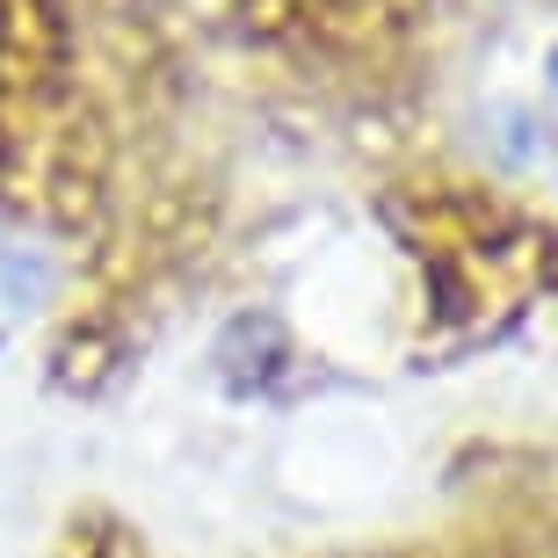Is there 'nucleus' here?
Instances as JSON below:
<instances>
[{
	"label": "nucleus",
	"instance_id": "nucleus-1",
	"mask_svg": "<svg viewBox=\"0 0 558 558\" xmlns=\"http://www.w3.org/2000/svg\"><path fill=\"white\" fill-rule=\"evenodd\" d=\"M551 73H558V51H551Z\"/></svg>",
	"mask_w": 558,
	"mask_h": 558
}]
</instances>
